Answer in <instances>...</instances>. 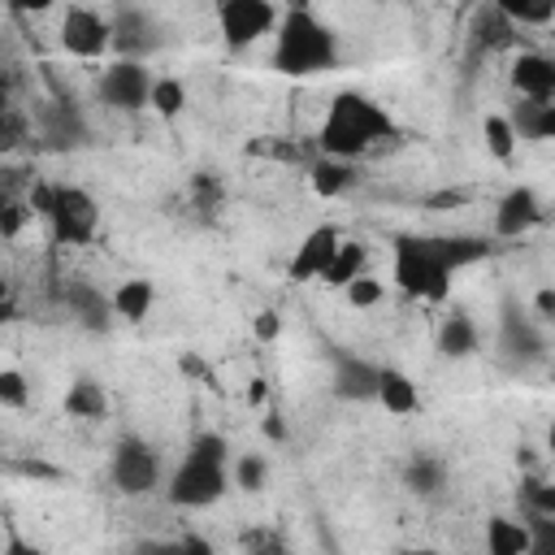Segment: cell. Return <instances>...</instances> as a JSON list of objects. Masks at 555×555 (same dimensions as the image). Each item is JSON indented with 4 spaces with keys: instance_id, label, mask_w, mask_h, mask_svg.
<instances>
[{
    "instance_id": "18",
    "label": "cell",
    "mask_w": 555,
    "mask_h": 555,
    "mask_svg": "<svg viewBox=\"0 0 555 555\" xmlns=\"http://www.w3.org/2000/svg\"><path fill=\"white\" fill-rule=\"evenodd\" d=\"M373 403H382V412H390V416H412V412H421V390H416V382L403 369L382 364Z\"/></svg>"
},
{
    "instance_id": "1",
    "label": "cell",
    "mask_w": 555,
    "mask_h": 555,
    "mask_svg": "<svg viewBox=\"0 0 555 555\" xmlns=\"http://www.w3.org/2000/svg\"><path fill=\"white\" fill-rule=\"evenodd\" d=\"M490 256L486 238L464 234H399L390 247V278L408 299L442 304L460 269Z\"/></svg>"
},
{
    "instance_id": "30",
    "label": "cell",
    "mask_w": 555,
    "mask_h": 555,
    "mask_svg": "<svg viewBox=\"0 0 555 555\" xmlns=\"http://www.w3.org/2000/svg\"><path fill=\"white\" fill-rule=\"evenodd\" d=\"M30 217H35V208H30L22 195H4V191H0V238L22 234V230L30 225Z\"/></svg>"
},
{
    "instance_id": "16",
    "label": "cell",
    "mask_w": 555,
    "mask_h": 555,
    "mask_svg": "<svg viewBox=\"0 0 555 555\" xmlns=\"http://www.w3.org/2000/svg\"><path fill=\"white\" fill-rule=\"evenodd\" d=\"M108 22H113V52L117 56H139L143 61L156 48V26H152V17L143 9H121Z\"/></svg>"
},
{
    "instance_id": "2",
    "label": "cell",
    "mask_w": 555,
    "mask_h": 555,
    "mask_svg": "<svg viewBox=\"0 0 555 555\" xmlns=\"http://www.w3.org/2000/svg\"><path fill=\"white\" fill-rule=\"evenodd\" d=\"M390 139H399V126L386 113V104L364 91H351V87L330 95L325 117L317 126V152L338 156V160H360Z\"/></svg>"
},
{
    "instance_id": "22",
    "label": "cell",
    "mask_w": 555,
    "mask_h": 555,
    "mask_svg": "<svg viewBox=\"0 0 555 555\" xmlns=\"http://www.w3.org/2000/svg\"><path fill=\"white\" fill-rule=\"evenodd\" d=\"M403 486H408L412 494H421V499L442 494V490H447V460L434 455V451H416V455L408 460V468H403Z\"/></svg>"
},
{
    "instance_id": "6",
    "label": "cell",
    "mask_w": 555,
    "mask_h": 555,
    "mask_svg": "<svg viewBox=\"0 0 555 555\" xmlns=\"http://www.w3.org/2000/svg\"><path fill=\"white\" fill-rule=\"evenodd\" d=\"M108 481H113L117 494L143 499V494H152L165 481V460H160V451L147 438L121 434L113 442V451H108Z\"/></svg>"
},
{
    "instance_id": "26",
    "label": "cell",
    "mask_w": 555,
    "mask_h": 555,
    "mask_svg": "<svg viewBox=\"0 0 555 555\" xmlns=\"http://www.w3.org/2000/svg\"><path fill=\"white\" fill-rule=\"evenodd\" d=\"M338 291H343L347 308H356V312H373V308L386 304V282L373 278V273H356V278H347Z\"/></svg>"
},
{
    "instance_id": "17",
    "label": "cell",
    "mask_w": 555,
    "mask_h": 555,
    "mask_svg": "<svg viewBox=\"0 0 555 555\" xmlns=\"http://www.w3.org/2000/svg\"><path fill=\"white\" fill-rule=\"evenodd\" d=\"M507 121L520 143H546L555 134V100H520L507 108Z\"/></svg>"
},
{
    "instance_id": "33",
    "label": "cell",
    "mask_w": 555,
    "mask_h": 555,
    "mask_svg": "<svg viewBox=\"0 0 555 555\" xmlns=\"http://www.w3.org/2000/svg\"><path fill=\"white\" fill-rule=\"evenodd\" d=\"M13 13H22V17H39V13H52V9H61L65 0H4Z\"/></svg>"
},
{
    "instance_id": "3",
    "label": "cell",
    "mask_w": 555,
    "mask_h": 555,
    "mask_svg": "<svg viewBox=\"0 0 555 555\" xmlns=\"http://www.w3.org/2000/svg\"><path fill=\"white\" fill-rule=\"evenodd\" d=\"M273 52L269 65L282 78H317L330 74L338 65V35L330 22H321L308 4H291L286 13H278L273 26Z\"/></svg>"
},
{
    "instance_id": "14",
    "label": "cell",
    "mask_w": 555,
    "mask_h": 555,
    "mask_svg": "<svg viewBox=\"0 0 555 555\" xmlns=\"http://www.w3.org/2000/svg\"><path fill=\"white\" fill-rule=\"evenodd\" d=\"M377 373H382V364H373V360H364V356H338L330 386H334V395L347 399V403H373V395H377Z\"/></svg>"
},
{
    "instance_id": "25",
    "label": "cell",
    "mask_w": 555,
    "mask_h": 555,
    "mask_svg": "<svg viewBox=\"0 0 555 555\" xmlns=\"http://www.w3.org/2000/svg\"><path fill=\"white\" fill-rule=\"evenodd\" d=\"M147 108L160 117V121H173L182 108H186V82L165 74V78H152V95H147Z\"/></svg>"
},
{
    "instance_id": "32",
    "label": "cell",
    "mask_w": 555,
    "mask_h": 555,
    "mask_svg": "<svg viewBox=\"0 0 555 555\" xmlns=\"http://www.w3.org/2000/svg\"><path fill=\"white\" fill-rule=\"evenodd\" d=\"M251 334H256V343H278V334H282V317H278L273 308H260V312L251 317Z\"/></svg>"
},
{
    "instance_id": "34",
    "label": "cell",
    "mask_w": 555,
    "mask_h": 555,
    "mask_svg": "<svg viewBox=\"0 0 555 555\" xmlns=\"http://www.w3.org/2000/svg\"><path fill=\"white\" fill-rule=\"evenodd\" d=\"M533 317H538L542 325L555 321V291H551V286H542V291L533 295Z\"/></svg>"
},
{
    "instance_id": "10",
    "label": "cell",
    "mask_w": 555,
    "mask_h": 555,
    "mask_svg": "<svg viewBox=\"0 0 555 555\" xmlns=\"http://www.w3.org/2000/svg\"><path fill=\"white\" fill-rule=\"evenodd\" d=\"M338 238H343V230H338L334 221H317V225L295 243V251H291V260H286V282H295V286L321 282L325 264L334 260Z\"/></svg>"
},
{
    "instance_id": "36",
    "label": "cell",
    "mask_w": 555,
    "mask_h": 555,
    "mask_svg": "<svg viewBox=\"0 0 555 555\" xmlns=\"http://www.w3.org/2000/svg\"><path fill=\"white\" fill-rule=\"evenodd\" d=\"M9 317H13V304H9V299H4V295H0V325H4V321H9Z\"/></svg>"
},
{
    "instance_id": "5",
    "label": "cell",
    "mask_w": 555,
    "mask_h": 555,
    "mask_svg": "<svg viewBox=\"0 0 555 555\" xmlns=\"http://www.w3.org/2000/svg\"><path fill=\"white\" fill-rule=\"evenodd\" d=\"M35 217L48 221V234L65 247H87L95 243L100 234V204L87 186H74V182H35L30 186V199Z\"/></svg>"
},
{
    "instance_id": "19",
    "label": "cell",
    "mask_w": 555,
    "mask_h": 555,
    "mask_svg": "<svg viewBox=\"0 0 555 555\" xmlns=\"http://www.w3.org/2000/svg\"><path fill=\"white\" fill-rule=\"evenodd\" d=\"M481 542L490 555H529L533 551V525L516 520V516H490Z\"/></svg>"
},
{
    "instance_id": "21",
    "label": "cell",
    "mask_w": 555,
    "mask_h": 555,
    "mask_svg": "<svg viewBox=\"0 0 555 555\" xmlns=\"http://www.w3.org/2000/svg\"><path fill=\"white\" fill-rule=\"evenodd\" d=\"M308 182H312V195H321V199H338V195H347L351 186H356V169H351V160H338V156H312V165H308Z\"/></svg>"
},
{
    "instance_id": "8",
    "label": "cell",
    "mask_w": 555,
    "mask_h": 555,
    "mask_svg": "<svg viewBox=\"0 0 555 555\" xmlns=\"http://www.w3.org/2000/svg\"><path fill=\"white\" fill-rule=\"evenodd\" d=\"M56 39L74 61H104L113 52V22L91 4H65Z\"/></svg>"
},
{
    "instance_id": "31",
    "label": "cell",
    "mask_w": 555,
    "mask_h": 555,
    "mask_svg": "<svg viewBox=\"0 0 555 555\" xmlns=\"http://www.w3.org/2000/svg\"><path fill=\"white\" fill-rule=\"evenodd\" d=\"M30 403V382L22 369H0V408L22 412Z\"/></svg>"
},
{
    "instance_id": "12",
    "label": "cell",
    "mask_w": 555,
    "mask_h": 555,
    "mask_svg": "<svg viewBox=\"0 0 555 555\" xmlns=\"http://www.w3.org/2000/svg\"><path fill=\"white\" fill-rule=\"evenodd\" d=\"M499 347L512 364H529L546 356V325L538 317H525L516 308L503 312V330H499Z\"/></svg>"
},
{
    "instance_id": "13",
    "label": "cell",
    "mask_w": 555,
    "mask_h": 555,
    "mask_svg": "<svg viewBox=\"0 0 555 555\" xmlns=\"http://www.w3.org/2000/svg\"><path fill=\"white\" fill-rule=\"evenodd\" d=\"M507 82L520 100H555V61L546 52H516L507 65Z\"/></svg>"
},
{
    "instance_id": "11",
    "label": "cell",
    "mask_w": 555,
    "mask_h": 555,
    "mask_svg": "<svg viewBox=\"0 0 555 555\" xmlns=\"http://www.w3.org/2000/svg\"><path fill=\"white\" fill-rule=\"evenodd\" d=\"M542 217H546L542 195L520 182V186H512V191L494 204V234H499V238H525L533 225H542Z\"/></svg>"
},
{
    "instance_id": "7",
    "label": "cell",
    "mask_w": 555,
    "mask_h": 555,
    "mask_svg": "<svg viewBox=\"0 0 555 555\" xmlns=\"http://www.w3.org/2000/svg\"><path fill=\"white\" fill-rule=\"evenodd\" d=\"M152 69L147 61L139 56H113L100 78H95V95L100 104H108L113 113H143L147 108V95H152Z\"/></svg>"
},
{
    "instance_id": "29",
    "label": "cell",
    "mask_w": 555,
    "mask_h": 555,
    "mask_svg": "<svg viewBox=\"0 0 555 555\" xmlns=\"http://www.w3.org/2000/svg\"><path fill=\"white\" fill-rule=\"evenodd\" d=\"M230 486H238V490H247V494L264 490V486H269V460L256 455V451H243L238 460H230Z\"/></svg>"
},
{
    "instance_id": "35",
    "label": "cell",
    "mask_w": 555,
    "mask_h": 555,
    "mask_svg": "<svg viewBox=\"0 0 555 555\" xmlns=\"http://www.w3.org/2000/svg\"><path fill=\"white\" fill-rule=\"evenodd\" d=\"M264 438L286 442V421H282V416H264Z\"/></svg>"
},
{
    "instance_id": "27",
    "label": "cell",
    "mask_w": 555,
    "mask_h": 555,
    "mask_svg": "<svg viewBox=\"0 0 555 555\" xmlns=\"http://www.w3.org/2000/svg\"><path fill=\"white\" fill-rule=\"evenodd\" d=\"M481 139H486V152H490L494 160H512L516 147H520V139H516L507 113H486V121H481Z\"/></svg>"
},
{
    "instance_id": "28",
    "label": "cell",
    "mask_w": 555,
    "mask_h": 555,
    "mask_svg": "<svg viewBox=\"0 0 555 555\" xmlns=\"http://www.w3.org/2000/svg\"><path fill=\"white\" fill-rule=\"evenodd\" d=\"M494 9H499L516 30H525V26H546V22L555 17V0H494Z\"/></svg>"
},
{
    "instance_id": "23",
    "label": "cell",
    "mask_w": 555,
    "mask_h": 555,
    "mask_svg": "<svg viewBox=\"0 0 555 555\" xmlns=\"http://www.w3.org/2000/svg\"><path fill=\"white\" fill-rule=\"evenodd\" d=\"M364 264H369V247H364L360 238L343 234V238H338V247H334V260H330V264H325V273H321V282L338 291L347 278L364 273Z\"/></svg>"
},
{
    "instance_id": "9",
    "label": "cell",
    "mask_w": 555,
    "mask_h": 555,
    "mask_svg": "<svg viewBox=\"0 0 555 555\" xmlns=\"http://www.w3.org/2000/svg\"><path fill=\"white\" fill-rule=\"evenodd\" d=\"M278 26L273 0H217V30L230 52H247L260 39H269Z\"/></svg>"
},
{
    "instance_id": "20",
    "label": "cell",
    "mask_w": 555,
    "mask_h": 555,
    "mask_svg": "<svg viewBox=\"0 0 555 555\" xmlns=\"http://www.w3.org/2000/svg\"><path fill=\"white\" fill-rule=\"evenodd\" d=\"M438 351L442 356H451V360H468V356H477L481 351V330H477V321L468 317V312H447L442 317V325H438Z\"/></svg>"
},
{
    "instance_id": "4",
    "label": "cell",
    "mask_w": 555,
    "mask_h": 555,
    "mask_svg": "<svg viewBox=\"0 0 555 555\" xmlns=\"http://www.w3.org/2000/svg\"><path fill=\"white\" fill-rule=\"evenodd\" d=\"M225 490H230V447L217 429H204L191 438V447L165 477V499L182 512H204L221 503Z\"/></svg>"
},
{
    "instance_id": "24",
    "label": "cell",
    "mask_w": 555,
    "mask_h": 555,
    "mask_svg": "<svg viewBox=\"0 0 555 555\" xmlns=\"http://www.w3.org/2000/svg\"><path fill=\"white\" fill-rule=\"evenodd\" d=\"M65 412L78 421H100V416H108V390L95 377H78L65 390Z\"/></svg>"
},
{
    "instance_id": "15",
    "label": "cell",
    "mask_w": 555,
    "mask_h": 555,
    "mask_svg": "<svg viewBox=\"0 0 555 555\" xmlns=\"http://www.w3.org/2000/svg\"><path fill=\"white\" fill-rule=\"evenodd\" d=\"M152 308H156V282L152 278H121L113 291H108V312L117 317V321H126V325H139V321H147L152 317Z\"/></svg>"
}]
</instances>
